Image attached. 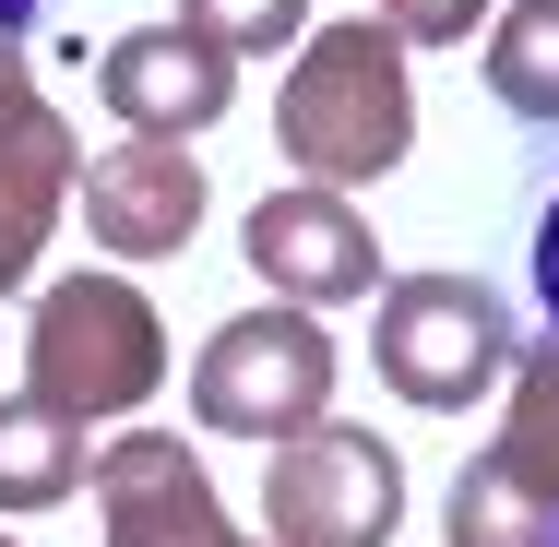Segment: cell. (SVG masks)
<instances>
[{"mask_svg":"<svg viewBox=\"0 0 559 547\" xmlns=\"http://www.w3.org/2000/svg\"><path fill=\"white\" fill-rule=\"evenodd\" d=\"M0 547H24V536H0Z\"/></svg>","mask_w":559,"mask_h":547,"instance_id":"obj_19","label":"cell"},{"mask_svg":"<svg viewBox=\"0 0 559 547\" xmlns=\"http://www.w3.org/2000/svg\"><path fill=\"white\" fill-rule=\"evenodd\" d=\"M96 96H108V119L131 143H191V131H215L238 108V60H215L191 24H131L96 60Z\"/></svg>","mask_w":559,"mask_h":547,"instance_id":"obj_9","label":"cell"},{"mask_svg":"<svg viewBox=\"0 0 559 547\" xmlns=\"http://www.w3.org/2000/svg\"><path fill=\"white\" fill-rule=\"evenodd\" d=\"M250 547H262V536H250Z\"/></svg>","mask_w":559,"mask_h":547,"instance_id":"obj_20","label":"cell"},{"mask_svg":"<svg viewBox=\"0 0 559 547\" xmlns=\"http://www.w3.org/2000/svg\"><path fill=\"white\" fill-rule=\"evenodd\" d=\"M167 24H191L215 60H262V48H298L310 36V0H179Z\"/></svg>","mask_w":559,"mask_h":547,"instance_id":"obj_14","label":"cell"},{"mask_svg":"<svg viewBox=\"0 0 559 547\" xmlns=\"http://www.w3.org/2000/svg\"><path fill=\"white\" fill-rule=\"evenodd\" d=\"M36 12H48V0H0V36H24V24H36Z\"/></svg>","mask_w":559,"mask_h":547,"instance_id":"obj_18","label":"cell"},{"mask_svg":"<svg viewBox=\"0 0 559 547\" xmlns=\"http://www.w3.org/2000/svg\"><path fill=\"white\" fill-rule=\"evenodd\" d=\"M357 12H381L405 48H464L476 24H500V0H357Z\"/></svg>","mask_w":559,"mask_h":547,"instance_id":"obj_15","label":"cell"},{"mask_svg":"<svg viewBox=\"0 0 559 547\" xmlns=\"http://www.w3.org/2000/svg\"><path fill=\"white\" fill-rule=\"evenodd\" d=\"M238 250H250V274L286 298V310H345V298H369V286H393L381 274V238L369 215L345 203V191H310V179H286V191H262L250 226H238Z\"/></svg>","mask_w":559,"mask_h":547,"instance_id":"obj_7","label":"cell"},{"mask_svg":"<svg viewBox=\"0 0 559 547\" xmlns=\"http://www.w3.org/2000/svg\"><path fill=\"white\" fill-rule=\"evenodd\" d=\"M60 203H72V119L24 84V96H0V298L36 286V250L60 238Z\"/></svg>","mask_w":559,"mask_h":547,"instance_id":"obj_11","label":"cell"},{"mask_svg":"<svg viewBox=\"0 0 559 547\" xmlns=\"http://www.w3.org/2000/svg\"><path fill=\"white\" fill-rule=\"evenodd\" d=\"M441 536H452V547H548V536H559V333L512 357L500 440L452 476Z\"/></svg>","mask_w":559,"mask_h":547,"instance_id":"obj_5","label":"cell"},{"mask_svg":"<svg viewBox=\"0 0 559 547\" xmlns=\"http://www.w3.org/2000/svg\"><path fill=\"white\" fill-rule=\"evenodd\" d=\"M24 393L72 429H108L167 393V322L131 274H60L24 310Z\"/></svg>","mask_w":559,"mask_h":547,"instance_id":"obj_2","label":"cell"},{"mask_svg":"<svg viewBox=\"0 0 559 547\" xmlns=\"http://www.w3.org/2000/svg\"><path fill=\"white\" fill-rule=\"evenodd\" d=\"M488 96L512 119L559 131V0H500L488 24Z\"/></svg>","mask_w":559,"mask_h":547,"instance_id":"obj_13","label":"cell"},{"mask_svg":"<svg viewBox=\"0 0 559 547\" xmlns=\"http://www.w3.org/2000/svg\"><path fill=\"white\" fill-rule=\"evenodd\" d=\"M405 524V452L357 417H322L262 464V547H393Z\"/></svg>","mask_w":559,"mask_h":547,"instance_id":"obj_6","label":"cell"},{"mask_svg":"<svg viewBox=\"0 0 559 547\" xmlns=\"http://www.w3.org/2000/svg\"><path fill=\"white\" fill-rule=\"evenodd\" d=\"M512 357H524L512 310L476 274H393L369 310V369L393 381V405H429V417H464L476 393H500Z\"/></svg>","mask_w":559,"mask_h":547,"instance_id":"obj_4","label":"cell"},{"mask_svg":"<svg viewBox=\"0 0 559 547\" xmlns=\"http://www.w3.org/2000/svg\"><path fill=\"white\" fill-rule=\"evenodd\" d=\"M0 96H24V36H0Z\"/></svg>","mask_w":559,"mask_h":547,"instance_id":"obj_17","label":"cell"},{"mask_svg":"<svg viewBox=\"0 0 559 547\" xmlns=\"http://www.w3.org/2000/svg\"><path fill=\"white\" fill-rule=\"evenodd\" d=\"M96 476V452L72 417H48L36 393H0V512H60Z\"/></svg>","mask_w":559,"mask_h":547,"instance_id":"obj_12","label":"cell"},{"mask_svg":"<svg viewBox=\"0 0 559 547\" xmlns=\"http://www.w3.org/2000/svg\"><path fill=\"white\" fill-rule=\"evenodd\" d=\"M96 524H108V547H250L226 524L215 476H203V452L179 429L96 440Z\"/></svg>","mask_w":559,"mask_h":547,"instance_id":"obj_8","label":"cell"},{"mask_svg":"<svg viewBox=\"0 0 559 547\" xmlns=\"http://www.w3.org/2000/svg\"><path fill=\"white\" fill-rule=\"evenodd\" d=\"M84 238L119 262H167L203 238V155L191 143H119L84 167Z\"/></svg>","mask_w":559,"mask_h":547,"instance_id":"obj_10","label":"cell"},{"mask_svg":"<svg viewBox=\"0 0 559 547\" xmlns=\"http://www.w3.org/2000/svg\"><path fill=\"white\" fill-rule=\"evenodd\" d=\"M191 417L215 440H262V452L310 440L334 417V333L310 322V310H286V298L215 322L203 357H191Z\"/></svg>","mask_w":559,"mask_h":547,"instance_id":"obj_3","label":"cell"},{"mask_svg":"<svg viewBox=\"0 0 559 547\" xmlns=\"http://www.w3.org/2000/svg\"><path fill=\"white\" fill-rule=\"evenodd\" d=\"M548 547H559V536H548Z\"/></svg>","mask_w":559,"mask_h":547,"instance_id":"obj_21","label":"cell"},{"mask_svg":"<svg viewBox=\"0 0 559 547\" xmlns=\"http://www.w3.org/2000/svg\"><path fill=\"white\" fill-rule=\"evenodd\" d=\"M536 298H548V333H559V203L536 215Z\"/></svg>","mask_w":559,"mask_h":547,"instance_id":"obj_16","label":"cell"},{"mask_svg":"<svg viewBox=\"0 0 559 547\" xmlns=\"http://www.w3.org/2000/svg\"><path fill=\"white\" fill-rule=\"evenodd\" d=\"M274 143L310 191H369L405 167L417 143V72H405V36L381 12H345V24H310L298 36V72L274 96Z\"/></svg>","mask_w":559,"mask_h":547,"instance_id":"obj_1","label":"cell"}]
</instances>
